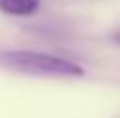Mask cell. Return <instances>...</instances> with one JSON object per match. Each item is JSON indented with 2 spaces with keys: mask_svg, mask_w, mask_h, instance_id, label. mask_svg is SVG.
Returning <instances> with one entry per match:
<instances>
[{
  "mask_svg": "<svg viewBox=\"0 0 120 118\" xmlns=\"http://www.w3.org/2000/svg\"><path fill=\"white\" fill-rule=\"evenodd\" d=\"M0 65L34 77H57V79L85 77V69L79 63L39 51H0Z\"/></svg>",
  "mask_w": 120,
  "mask_h": 118,
  "instance_id": "cell-1",
  "label": "cell"
},
{
  "mask_svg": "<svg viewBox=\"0 0 120 118\" xmlns=\"http://www.w3.org/2000/svg\"><path fill=\"white\" fill-rule=\"evenodd\" d=\"M39 8V0H0V10L10 16H30Z\"/></svg>",
  "mask_w": 120,
  "mask_h": 118,
  "instance_id": "cell-2",
  "label": "cell"
},
{
  "mask_svg": "<svg viewBox=\"0 0 120 118\" xmlns=\"http://www.w3.org/2000/svg\"><path fill=\"white\" fill-rule=\"evenodd\" d=\"M112 41H114V43H118V45H120V30H116V32L112 33Z\"/></svg>",
  "mask_w": 120,
  "mask_h": 118,
  "instance_id": "cell-3",
  "label": "cell"
}]
</instances>
